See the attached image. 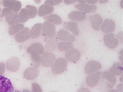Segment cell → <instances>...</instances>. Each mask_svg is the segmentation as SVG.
<instances>
[{"label": "cell", "instance_id": "cell-1", "mask_svg": "<svg viewBox=\"0 0 123 92\" xmlns=\"http://www.w3.org/2000/svg\"><path fill=\"white\" fill-rule=\"evenodd\" d=\"M68 62L66 59L60 57L56 61L52 68V71L54 75H58L64 73L67 67Z\"/></svg>", "mask_w": 123, "mask_h": 92}, {"label": "cell", "instance_id": "cell-2", "mask_svg": "<svg viewBox=\"0 0 123 92\" xmlns=\"http://www.w3.org/2000/svg\"><path fill=\"white\" fill-rule=\"evenodd\" d=\"M14 89L11 81L7 77L0 76V92H14Z\"/></svg>", "mask_w": 123, "mask_h": 92}, {"label": "cell", "instance_id": "cell-3", "mask_svg": "<svg viewBox=\"0 0 123 92\" xmlns=\"http://www.w3.org/2000/svg\"><path fill=\"white\" fill-rule=\"evenodd\" d=\"M42 32L44 36L50 38L55 36L56 28L53 24L46 21L43 24Z\"/></svg>", "mask_w": 123, "mask_h": 92}, {"label": "cell", "instance_id": "cell-4", "mask_svg": "<svg viewBox=\"0 0 123 92\" xmlns=\"http://www.w3.org/2000/svg\"><path fill=\"white\" fill-rule=\"evenodd\" d=\"M57 38L58 40L62 41L73 42L75 40L74 35L70 34L66 29H62L57 33Z\"/></svg>", "mask_w": 123, "mask_h": 92}, {"label": "cell", "instance_id": "cell-5", "mask_svg": "<svg viewBox=\"0 0 123 92\" xmlns=\"http://www.w3.org/2000/svg\"><path fill=\"white\" fill-rule=\"evenodd\" d=\"M56 59L55 55L51 53H44L41 56V62L42 65L46 67L52 65Z\"/></svg>", "mask_w": 123, "mask_h": 92}, {"label": "cell", "instance_id": "cell-6", "mask_svg": "<svg viewBox=\"0 0 123 92\" xmlns=\"http://www.w3.org/2000/svg\"><path fill=\"white\" fill-rule=\"evenodd\" d=\"M105 44L109 48L113 49L115 48L119 43L118 40L115 38V35L113 33H109L105 35L104 37Z\"/></svg>", "mask_w": 123, "mask_h": 92}, {"label": "cell", "instance_id": "cell-7", "mask_svg": "<svg viewBox=\"0 0 123 92\" xmlns=\"http://www.w3.org/2000/svg\"><path fill=\"white\" fill-rule=\"evenodd\" d=\"M3 4L5 7L11 9L13 11L17 12L22 6V4L20 1L13 0H5L3 1Z\"/></svg>", "mask_w": 123, "mask_h": 92}, {"label": "cell", "instance_id": "cell-8", "mask_svg": "<svg viewBox=\"0 0 123 92\" xmlns=\"http://www.w3.org/2000/svg\"><path fill=\"white\" fill-rule=\"evenodd\" d=\"M20 65L19 59L16 57L10 58L6 63V69L10 71L16 72L18 70Z\"/></svg>", "mask_w": 123, "mask_h": 92}, {"label": "cell", "instance_id": "cell-9", "mask_svg": "<svg viewBox=\"0 0 123 92\" xmlns=\"http://www.w3.org/2000/svg\"><path fill=\"white\" fill-rule=\"evenodd\" d=\"M101 68V65L98 62L91 61L87 63L85 70L87 74H92L98 71Z\"/></svg>", "mask_w": 123, "mask_h": 92}, {"label": "cell", "instance_id": "cell-10", "mask_svg": "<svg viewBox=\"0 0 123 92\" xmlns=\"http://www.w3.org/2000/svg\"><path fill=\"white\" fill-rule=\"evenodd\" d=\"M102 73L101 71H98L95 74L89 76L86 78V83L88 86L91 87L96 86L100 78Z\"/></svg>", "mask_w": 123, "mask_h": 92}, {"label": "cell", "instance_id": "cell-11", "mask_svg": "<svg viewBox=\"0 0 123 92\" xmlns=\"http://www.w3.org/2000/svg\"><path fill=\"white\" fill-rule=\"evenodd\" d=\"M65 56L68 61L75 63L79 60L81 54L77 49H71L66 53Z\"/></svg>", "mask_w": 123, "mask_h": 92}, {"label": "cell", "instance_id": "cell-12", "mask_svg": "<svg viewBox=\"0 0 123 92\" xmlns=\"http://www.w3.org/2000/svg\"><path fill=\"white\" fill-rule=\"evenodd\" d=\"M115 28V23L112 20L106 19L101 25V30L105 33H110L113 32Z\"/></svg>", "mask_w": 123, "mask_h": 92}, {"label": "cell", "instance_id": "cell-13", "mask_svg": "<svg viewBox=\"0 0 123 92\" xmlns=\"http://www.w3.org/2000/svg\"><path fill=\"white\" fill-rule=\"evenodd\" d=\"M27 52L30 54H43L44 53V49L42 44L35 43L31 45L27 49Z\"/></svg>", "mask_w": 123, "mask_h": 92}, {"label": "cell", "instance_id": "cell-14", "mask_svg": "<svg viewBox=\"0 0 123 92\" xmlns=\"http://www.w3.org/2000/svg\"><path fill=\"white\" fill-rule=\"evenodd\" d=\"M15 39L18 42H23L29 39L30 37V29L28 27H25L19 32L15 36Z\"/></svg>", "mask_w": 123, "mask_h": 92}, {"label": "cell", "instance_id": "cell-15", "mask_svg": "<svg viewBox=\"0 0 123 92\" xmlns=\"http://www.w3.org/2000/svg\"><path fill=\"white\" fill-rule=\"evenodd\" d=\"M75 8L80 10V11L87 13H94L97 11V6L95 5H90L86 4H79L75 6Z\"/></svg>", "mask_w": 123, "mask_h": 92}, {"label": "cell", "instance_id": "cell-16", "mask_svg": "<svg viewBox=\"0 0 123 92\" xmlns=\"http://www.w3.org/2000/svg\"><path fill=\"white\" fill-rule=\"evenodd\" d=\"M102 79L106 80L108 83V87L109 89H111L113 87L116 82V78L113 74L108 71H105L102 73Z\"/></svg>", "mask_w": 123, "mask_h": 92}, {"label": "cell", "instance_id": "cell-17", "mask_svg": "<svg viewBox=\"0 0 123 92\" xmlns=\"http://www.w3.org/2000/svg\"><path fill=\"white\" fill-rule=\"evenodd\" d=\"M39 74V70L34 67L27 69L24 72V77L28 80H33L36 78Z\"/></svg>", "mask_w": 123, "mask_h": 92}, {"label": "cell", "instance_id": "cell-18", "mask_svg": "<svg viewBox=\"0 0 123 92\" xmlns=\"http://www.w3.org/2000/svg\"><path fill=\"white\" fill-rule=\"evenodd\" d=\"M30 19V14L28 9L27 8H23L19 13L18 17L15 22V24H22L26 22Z\"/></svg>", "mask_w": 123, "mask_h": 92}, {"label": "cell", "instance_id": "cell-19", "mask_svg": "<svg viewBox=\"0 0 123 92\" xmlns=\"http://www.w3.org/2000/svg\"><path fill=\"white\" fill-rule=\"evenodd\" d=\"M53 11L54 7L52 5H43L38 8V15L40 17L44 16L52 13Z\"/></svg>", "mask_w": 123, "mask_h": 92}, {"label": "cell", "instance_id": "cell-20", "mask_svg": "<svg viewBox=\"0 0 123 92\" xmlns=\"http://www.w3.org/2000/svg\"><path fill=\"white\" fill-rule=\"evenodd\" d=\"M92 27L94 29L98 30L102 22L101 17L98 14L93 15L90 17Z\"/></svg>", "mask_w": 123, "mask_h": 92}, {"label": "cell", "instance_id": "cell-21", "mask_svg": "<svg viewBox=\"0 0 123 92\" xmlns=\"http://www.w3.org/2000/svg\"><path fill=\"white\" fill-rule=\"evenodd\" d=\"M43 24L37 23L35 24L30 30V37L33 39H37L40 35L42 32Z\"/></svg>", "mask_w": 123, "mask_h": 92}, {"label": "cell", "instance_id": "cell-22", "mask_svg": "<svg viewBox=\"0 0 123 92\" xmlns=\"http://www.w3.org/2000/svg\"><path fill=\"white\" fill-rule=\"evenodd\" d=\"M58 39L56 37L50 38L45 44V49L47 52H52L54 50L58 45Z\"/></svg>", "mask_w": 123, "mask_h": 92}, {"label": "cell", "instance_id": "cell-23", "mask_svg": "<svg viewBox=\"0 0 123 92\" xmlns=\"http://www.w3.org/2000/svg\"><path fill=\"white\" fill-rule=\"evenodd\" d=\"M68 18L74 21H81L86 19V15L80 11H74L69 14Z\"/></svg>", "mask_w": 123, "mask_h": 92}, {"label": "cell", "instance_id": "cell-24", "mask_svg": "<svg viewBox=\"0 0 123 92\" xmlns=\"http://www.w3.org/2000/svg\"><path fill=\"white\" fill-rule=\"evenodd\" d=\"M64 27L66 29H68L71 32H72L75 35L78 36L79 35L78 25L76 23L74 22L65 23L64 24Z\"/></svg>", "mask_w": 123, "mask_h": 92}, {"label": "cell", "instance_id": "cell-25", "mask_svg": "<svg viewBox=\"0 0 123 92\" xmlns=\"http://www.w3.org/2000/svg\"><path fill=\"white\" fill-rule=\"evenodd\" d=\"M43 19L46 22H49L56 25H61L62 23V20L61 17L56 14H50L46 16H44Z\"/></svg>", "mask_w": 123, "mask_h": 92}, {"label": "cell", "instance_id": "cell-26", "mask_svg": "<svg viewBox=\"0 0 123 92\" xmlns=\"http://www.w3.org/2000/svg\"><path fill=\"white\" fill-rule=\"evenodd\" d=\"M109 72L114 76H119L123 74V65L120 63H116L110 68Z\"/></svg>", "mask_w": 123, "mask_h": 92}, {"label": "cell", "instance_id": "cell-27", "mask_svg": "<svg viewBox=\"0 0 123 92\" xmlns=\"http://www.w3.org/2000/svg\"><path fill=\"white\" fill-rule=\"evenodd\" d=\"M19 13L17 12L12 11L5 16L7 23L10 25H13L16 22L18 19Z\"/></svg>", "mask_w": 123, "mask_h": 92}, {"label": "cell", "instance_id": "cell-28", "mask_svg": "<svg viewBox=\"0 0 123 92\" xmlns=\"http://www.w3.org/2000/svg\"><path fill=\"white\" fill-rule=\"evenodd\" d=\"M74 45L71 42H62L58 44V49L61 52H67L73 48Z\"/></svg>", "mask_w": 123, "mask_h": 92}, {"label": "cell", "instance_id": "cell-29", "mask_svg": "<svg viewBox=\"0 0 123 92\" xmlns=\"http://www.w3.org/2000/svg\"><path fill=\"white\" fill-rule=\"evenodd\" d=\"M24 28L23 24H14L12 25L9 29V33L10 35H13L16 33H18Z\"/></svg>", "mask_w": 123, "mask_h": 92}, {"label": "cell", "instance_id": "cell-30", "mask_svg": "<svg viewBox=\"0 0 123 92\" xmlns=\"http://www.w3.org/2000/svg\"><path fill=\"white\" fill-rule=\"evenodd\" d=\"M31 59L32 60L33 63L34 64V67L37 69L41 62V56L39 54H31Z\"/></svg>", "mask_w": 123, "mask_h": 92}, {"label": "cell", "instance_id": "cell-31", "mask_svg": "<svg viewBox=\"0 0 123 92\" xmlns=\"http://www.w3.org/2000/svg\"><path fill=\"white\" fill-rule=\"evenodd\" d=\"M26 8L28 9L30 14V18H34L36 17L37 13V7L33 5H27Z\"/></svg>", "mask_w": 123, "mask_h": 92}, {"label": "cell", "instance_id": "cell-32", "mask_svg": "<svg viewBox=\"0 0 123 92\" xmlns=\"http://www.w3.org/2000/svg\"><path fill=\"white\" fill-rule=\"evenodd\" d=\"M62 2V0H47L44 3V5H55L60 4Z\"/></svg>", "mask_w": 123, "mask_h": 92}, {"label": "cell", "instance_id": "cell-33", "mask_svg": "<svg viewBox=\"0 0 123 92\" xmlns=\"http://www.w3.org/2000/svg\"><path fill=\"white\" fill-rule=\"evenodd\" d=\"M32 92H43V90L41 87L36 83H32Z\"/></svg>", "mask_w": 123, "mask_h": 92}, {"label": "cell", "instance_id": "cell-34", "mask_svg": "<svg viewBox=\"0 0 123 92\" xmlns=\"http://www.w3.org/2000/svg\"><path fill=\"white\" fill-rule=\"evenodd\" d=\"M12 11L11 9H9L7 7H5L2 10V14L5 17L10 13H11Z\"/></svg>", "mask_w": 123, "mask_h": 92}, {"label": "cell", "instance_id": "cell-35", "mask_svg": "<svg viewBox=\"0 0 123 92\" xmlns=\"http://www.w3.org/2000/svg\"><path fill=\"white\" fill-rule=\"evenodd\" d=\"M6 67L3 62H0V76H2L5 71Z\"/></svg>", "mask_w": 123, "mask_h": 92}, {"label": "cell", "instance_id": "cell-36", "mask_svg": "<svg viewBox=\"0 0 123 92\" xmlns=\"http://www.w3.org/2000/svg\"><path fill=\"white\" fill-rule=\"evenodd\" d=\"M123 84H120L117 87V91L118 92H123Z\"/></svg>", "mask_w": 123, "mask_h": 92}, {"label": "cell", "instance_id": "cell-37", "mask_svg": "<svg viewBox=\"0 0 123 92\" xmlns=\"http://www.w3.org/2000/svg\"><path fill=\"white\" fill-rule=\"evenodd\" d=\"M64 2H65V3L66 4L69 5V4H73L74 2H75L76 1H75V0H74V1H71V0H65V1H64Z\"/></svg>", "mask_w": 123, "mask_h": 92}, {"label": "cell", "instance_id": "cell-38", "mask_svg": "<svg viewBox=\"0 0 123 92\" xmlns=\"http://www.w3.org/2000/svg\"><path fill=\"white\" fill-rule=\"evenodd\" d=\"M78 92H91L87 88H81L78 90Z\"/></svg>", "mask_w": 123, "mask_h": 92}, {"label": "cell", "instance_id": "cell-39", "mask_svg": "<svg viewBox=\"0 0 123 92\" xmlns=\"http://www.w3.org/2000/svg\"><path fill=\"white\" fill-rule=\"evenodd\" d=\"M85 2L91 4H94L98 2V1H97V0H91V1H90V0H86Z\"/></svg>", "mask_w": 123, "mask_h": 92}, {"label": "cell", "instance_id": "cell-40", "mask_svg": "<svg viewBox=\"0 0 123 92\" xmlns=\"http://www.w3.org/2000/svg\"><path fill=\"white\" fill-rule=\"evenodd\" d=\"M108 92H118L117 90H116L111 89V90H110Z\"/></svg>", "mask_w": 123, "mask_h": 92}, {"label": "cell", "instance_id": "cell-41", "mask_svg": "<svg viewBox=\"0 0 123 92\" xmlns=\"http://www.w3.org/2000/svg\"><path fill=\"white\" fill-rule=\"evenodd\" d=\"M23 92H31L29 90H26V89H25V90H23Z\"/></svg>", "mask_w": 123, "mask_h": 92}, {"label": "cell", "instance_id": "cell-42", "mask_svg": "<svg viewBox=\"0 0 123 92\" xmlns=\"http://www.w3.org/2000/svg\"><path fill=\"white\" fill-rule=\"evenodd\" d=\"M100 2L101 3H105L104 2H107V1H100Z\"/></svg>", "mask_w": 123, "mask_h": 92}, {"label": "cell", "instance_id": "cell-43", "mask_svg": "<svg viewBox=\"0 0 123 92\" xmlns=\"http://www.w3.org/2000/svg\"><path fill=\"white\" fill-rule=\"evenodd\" d=\"M15 92H20V91H16Z\"/></svg>", "mask_w": 123, "mask_h": 92}, {"label": "cell", "instance_id": "cell-44", "mask_svg": "<svg viewBox=\"0 0 123 92\" xmlns=\"http://www.w3.org/2000/svg\"><path fill=\"white\" fill-rule=\"evenodd\" d=\"M0 12H1V8H0Z\"/></svg>", "mask_w": 123, "mask_h": 92}]
</instances>
